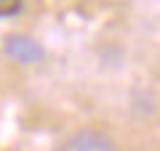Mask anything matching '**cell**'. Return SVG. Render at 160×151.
Returning a JSON list of instances; mask_svg holds the SVG:
<instances>
[{
    "label": "cell",
    "instance_id": "cell-1",
    "mask_svg": "<svg viewBox=\"0 0 160 151\" xmlns=\"http://www.w3.org/2000/svg\"><path fill=\"white\" fill-rule=\"evenodd\" d=\"M59 151H118L115 143L102 133V130H78V133L67 135L64 143L59 146Z\"/></svg>",
    "mask_w": 160,
    "mask_h": 151
},
{
    "label": "cell",
    "instance_id": "cell-2",
    "mask_svg": "<svg viewBox=\"0 0 160 151\" xmlns=\"http://www.w3.org/2000/svg\"><path fill=\"white\" fill-rule=\"evenodd\" d=\"M6 56L13 58L16 64H35V61L43 58V48H40L32 37L11 34V37L6 40Z\"/></svg>",
    "mask_w": 160,
    "mask_h": 151
},
{
    "label": "cell",
    "instance_id": "cell-3",
    "mask_svg": "<svg viewBox=\"0 0 160 151\" xmlns=\"http://www.w3.org/2000/svg\"><path fill=\"white\" fill-rule=\"evenodd\" d=\"M22 6H24V0H0V19L16 16L22 11Z\"/></svg>",
    "mask_w": 160,
    "mask_h": 151
}]
</instances>
